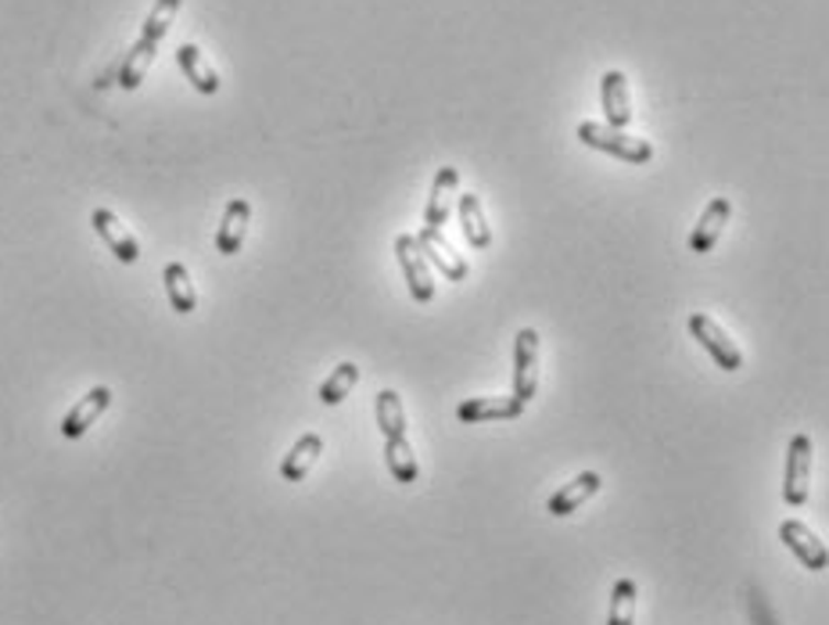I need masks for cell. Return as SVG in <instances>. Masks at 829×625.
Instances as JSON below:
<instances>
[{
	"label": "cell",
	"instance_id": "obj_1",
	"mask_svg": "<svg viewBox=\"0 0 829 625\" xmlns=\"http://www.w3.org/2000/svg\"><path fill=\"white\" fill-rule=\"evenodd\" d=\"M578 141L586 147H596L604 155H615L621 162H632V166H643V162L654 158V144L643 138H629L624 130L607 127V122H578Z\"/></svg>",
	"mask_w": 829,
	"mask_h": 625
},
{
	"label": "cell",
	"instance_id": "obj_2",
	"mask_svg": "<svg viewBox=\"0 0 829 625\" xmlns=\"http://www.w3.org/2000/svg\"><path fill=\"white\" fill-rule=\"evenodd\" d=\"M539 392V331L521 328L518 331V352H513V399L524 410Z\"/></svg>",
	"mask_w": 829,
	"mask_h": 625
},
{
	"label": "cell",
	"instance_id": "obj_3",
	"mask_svg": "<svg viewBox=\"0 0 829 625\" xmlns=\"http://www.w3.org/2000/svg\"><path fill=\"white\" fill-rule=\"evenodd\" d=\"M689 335L711 352V360L722 366V371H740V366H743L740 346L726 335V328H718L708 312H689Z\"/></svg>",
	"mask_w": 829,
	"mask_h": 625
},
{
	"label": "cell",
	"instance_id": "obj_4",
	"mask_svg": "<svg viewBox=\"0 0 829 625\" xmlns=\"http://www.w3.org/2000/svg\"><path fill=\"white\" fill-rule=\"evenodd\" d=\"M811 489V439L794 435L791 450H786V474H783V500L791 507H805Z\"/></svg>",
	"mask_w": 829,
	"mask_h": 625
},
{
	"label": "cell",
	"instance_id": "obj_5",
	"mask_svg": "<svg viewBox=\"0 0 829 625\" xmlns=\"http://www.w3.org/2000/svg\"><path fill=\"white\" fill-rule=\"evenodd\" d=\"M396 255H399V266L406 274V284H410L413 303H431V298H434V277H431L428 260L417 249V238L413 234H399L396 238Z\"/></svg>",
	"mask_w": 829,
	"mask_h": 625
},
{
	"label": "cell",
	"instance_id": "obj_6",
	"mask_svg": "<svg viewBox=\"0 0 829 625\" xmlns=\"http://www.w3.org/2000/svg\"><path fill=\"white\" fill-rule=\"evenodd\" d=\"M780 539H783L786 550L797 553V561L805 564L808 572H826V564H829L826 542H822L819 536H815L805 522H797V518L783 522V525H780Z\"/></svg>",
	"mask_w": 829,
	"mask_h": 625
},
{
	"label": "cell",
	"instance_id": "obj_7",
	"mask_svg": "<svg viewBox=\"0 0 829 625\" xmlns=\"http://www.w3.org/2000/svg\"><path fill=\"white\" fill-rule=\"evenodd\" d=\"M90 223H93V230H98V238L112 249V255L119 263H126V266H133L141 260V244H137V238L130 234L126 227H122V220L112 212V209H93V216H90Z\"/></svg>",
	"mask_w": 829,
	"mask_h": 625
},
{
	"label": "cell",
	"instance_id": "obj_8",
	"mask_svg": "<svg viewBox=\"0 0 829 625\" xmlns=\"http://www.w3.org/2000/svg\"><path fill=\"white\" fill-rule=\"evenodd\" d=\"M112 406V388H104V385H98V388H90L84 399H79L69 414H65V420H62V435L65 439H79V435H87L93 425H98V417Z\"/></svg>",
	"mask_w": 829,
	"mask_h": 625
},
{
	"label": "cell",
	"instance_id": "obj_9",
	"mask_svg": "<svg viewBox=\"0 0 829 625\" xmlns=\"http://www.w3.org/2000/svg\"><path fill=\"white\" fill-rule=\"evenodd\" d=\"M600 101H604V116L607 127L624 130L632 122V98H629V79L621 69H607L600 79Z\"/></svg>",
	"mask_w": 829,
	"mask_h": 625
},
{
	"label": "cell",
	"instance_id": "obj_10",
	"mask_svg": "<svg viewBox=\"0 0 829 625\" xmlns=\"http://www.w3.org/2000/svg\"><path fill=\"white\" fill-rule=\"evenodd\" d=\"M417 249H420V255H424L428 263H434V266L442 270L445 281H464L467 277V260L453 252L450 241H442L439 230H431V227L420 230V234H417Z\"/></svg>",
	"mask_w": 829,
	"mask_h": 625
},
{
	"label": "cell",
	"instance_id": "obj_11",
	"mask_svg": "<svg viewBox=\"0 0 829 625\" xmlns=\"http://www.w3.org/2000/svg\"><path fill=\"white\" fill-rule=\"evenodd\" d=\"M248 220H252L248 198L226 201L223 223H220V230H215V252H220V255H237L241 244H244V234H248Z\"/></svg>",
	"mask_w": 829,
	"mask_h": 625
},
{
	"label": "cell",
	"instance_id": "obj_12",
	"mask_svg": "<svg viewBox=\"0 0 829 625\" xmlns=\"http://www.w3.org/2000/svg\"><path fill=\"white\" fill-rule=\"evenodd\" d=\"M524 406L513 396H482V399H464L456 406V417L464 425H482V420H518Z\"/></svg>",
	"mask_w": 829,
	"mask_h": 625
},
{
	"label": "cell",
	"instance_id": "obj_13",
	"mask_svg": "<svg viewBox=\"0 0 829 625\" xmlns=\"http://www.w3.org/2000/svg\"><path fill=\"white\" fill-rule=\"evenodd\" d=\"M729 216H732V201H729V198H715L711 206L704 209V216L697 220V227H693L689 249L697 252V255H708V252L715 249V244H718V238H722Z\"/></svg>",
	"mask_w": 829,
	"mask_h": 625
},
{
	"label": "cell",
	"instance_id": "obj_14",
	"mask_svg": "<svg viewBox=\"0 0 829 625\" xmlns=\"http://www.w3.org/2000/svg\"><path fill=\"white\" fill-rule=\"evenodd\" d=\"M456 184H460V169L456 166H442L439 173H434L431 198H428V209H424V227L439 230L445 220H450V209H453V198H456Z\"/></svg>",
	"mask_w": 829,
	"mask_h": 625
},
{
	"label": "cell",
	"instance_id": "obj_15",
	"mask_svg": "<svg viewBox=\"0 0 829 625\" xmlns=\"http://www.w3.org/2000/svg\"><path fill=\"white\" fill-rule=\"evenodd\" d=\"M596 489H600V474H596V471H582L578 479H571L567 485L556 489V493L550 496V507L546 511L553 514V518H567V514H575L589 496H596Z\"/></svg>",
	"mask_w": 829,
	"mask_h": 625
},
{
	"label": "cell",
	"instance_id": "obj_16",
	"mask_svg": "<svg viewBox=\"0 0 829 625\" xmlns=\"http://www.w3.org/2000/svg\"><path fill=\"white\" fill-rule=\"evenodd\" d=\"M176 65L184 69L187 84L195 87L198 94H215L220 90V76H215V69L206 62V54H201L195 44H180L176 47Z\"/></svg>",
	"mask_w": 829,
	"mask_h": 625
},
{
	"label": "cell",
	"instance_id": "obj_17",
	"mask_svg": "<svg viewBox=\"0 0 829 625\" xmlns=\"http://www.w3.org/2000/svg\"><path fill=\"white\" fill-rule=\"evenodd\" d=\"M320 453H323V439H320L317 431H306L302 439H298V442L291 446V453L284 457L280 479H284V482H302L306 474L312 471V464L320 460Z\"/></svg>",
	"mask_w": 829,
	"mask_h": 625
},
{
	"label": "cell",
	"instance_id": "obj_18",
	"mask_svg": "<svg viewBox=\"0 0 829 625\" xmlns=\"http://www.w3.org/2000/svg\"><path fill=\"white\" fill-rule=\"evenodd\" d=\"M155 51H158V44H152V40H137V44L130 47L126 62L119 65V87L122 90H137L144 84V76L155 62Z\"/></svg>",
	"mask_w": 829,
	"mask_h": 625
},
{
	"label": "cell",
	"instance_id": "obj_19",
	"mask_svg": "<svg viewBox=\"0 0 829 625\" xmlns=\"http://www.w3.org/2000/svg\"><path fill=\"white\" fill-rule=\"evenodd\" d=\"M460 223H464V238L471 241V249H488V244H493V230H488L478 195L460 198Z\"/></svg>",
	"mask_w": 829,
	"mask_h": 625
},
{
	"label": "cell",
	"instance_id": "obj_20",
	"mask_svg": "<svg viewBox=\"0 0 829 625\" xmlns=\"http://www.w3.org/2000/svg\"><path fill=\"white\" fill-rule=\"evenodd\" d=\"M385 460H388L391 479H396L399 485L417 482L420 468H417L413 446H410V439H406V435H396V439H385Z\"/></svg>",
	"mask_w": 829,
	"mask_h": 625
},
{
	"label": "cell",
	"instance_id": "obj_21",
	"mask_svg": "<svg viewBox=\"0 0 829 625\" xmlns=\"http://www.w3.org/2000/svg\"><path fill=\"white\" fill-rule=\"evenodd\" d=\"M162 281H166V295L176 312H195L198 309V292H195V281H190L187 266L184 263H169L166 274H162Z\"/></svg>",
	"mask_w": 829,
	"mask_h": 625
},
{
	"label": "cell",
	"instance_id": "obj_22",
	"mask_svg": "<svg viewBox=\"0 0 829 625\" xmlns=\"http://www.w3.org/2000/svg\"><path fill=\"white\" fill-rule=\"evenodd\" d=\"M377 428L385 439H396V435H406V410L396 388H380L377 392Z\"/></svg>",
	"mask_w": 829,
	"mask_h": 625
},
{
	"label": "cell",
	"instance_id": "obj_23",
	"mask_svg": "<svg viewBox=\"0 0 829 625\" xmlns=\"http://www.w3.org/2000/svg\"><path fill=\"white\" fill-rule=\"evenodd\" d=\"M635 601H640V586L632 579H618L610 590V615L607 625H632L635 622Z\"/></svg>",
	"mask_w": 829,
	"mask_h": 625
},
{
	"label": "cell",
	"instance_id": "obj_24",
	"mask_svg": "<svg viewBox=\"0 0 829 625\" xmlns=\"http://www.w3.org/2000/svg\"><path fill=\"white\" fill-rule=\"evenodd\" d=\"M356 382H360V366L356 363H338L334 371H331V377L328 382L320 385V403L323 406H334V403H342L352 388H356Z\"/></svg>",
	"mask_w": 829,
	"mask_h": 625
},
{
	"label": "cell",
	"instance_id": "obj_25",
	"mask_svg": "<svg viewBox=\"0 0 829 625\" xmlns=\"http://www.w3.org/2000/svg\"><path fill=\"white\" fill-rule=\"evenodd\" d=\"M180 4H184V0H155V8L147 11L141 40H152V44H158V40L169 33V25L176 19V11H180Z\"/></svg>",
	"mask_w": 829,
	"mask_h": 625
}]
</instances>
